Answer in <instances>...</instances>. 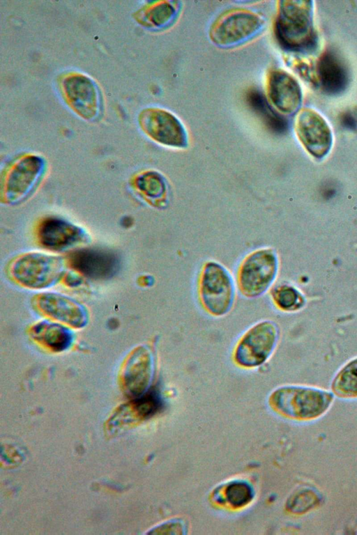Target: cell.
Listing matches in <instances>:
<instances>
[{
  "instance_id": "6da1fadb",
  "label": "cell",
  "mask_w": 357,
  "mask_h": 535,
  "mask_svg": "<svg viewBox=\"0 0 357 535\" xmlns=\"http://www.w3.org/2000/svg\"><path fill=\"white\" fill-rule=\"evenodd\" d=\"M312 2L280 1L275 22V33L279 42L294 51L312 50L317 43L313 26Z\"/></svg>"
},
{
  "instance_id": "7a4b0ae2",
  "label": "cell",
  "mask_w": 357,
  "mask_h": 535,
  "mask_svg": "<svg viewBox=\"0 0 357 535\" xmlns=\"http://www.w3.org/2000/svg\"><path fill=\"white\" fill-rule=\"evenodd\" d=\"M333 395L321 389L286 386L275 389L270 396L271 406L291 418L308 419L323 414L330 406Z\"/></svg>"
},
{
  "instance_id": "3957f363",
  "label": "cell",
  "mask_w": 357,
  "mask_h": 535,
  "mask_svg": "<svg viewBox=\"0 0 357 535\" xmlns=\"http://www.w3.org/2000/svg\"><path fill=\"white\" fill-rule=\"evenodd\" d=\"M278 270L275 252L269 248L257 249L241 262L237 284L241 293L248 297H257L266 293L273 284Z\"/></svg>"
},
{
  "instance_id": "277c9868",
  "label": "cell",
  "mask_w": 357,
  "mask_h": 535,
  "mask_svg": "<svg viewBox=\"0 0 357 535\" xmlns=\"http://www.w3.org/2000/svg\"><path fill=\"white\" fill-rule=\"evenodd\" d=\"M199 295L204 308L211 314L224 316L232 307L235 286L229 271L221 264L210 261L202 268Z\"/></svg>"
},
{
  "instance_id": "5b68a950",
  "label": "cell",
  "mask_w": 357,
  "mask_h": 535,
  "mask_svg": "<svg viewBox=\"0 0 357 535\" xmlns=\"http://www.w3.org/2000/svg\"><path fill=\"white\" fill-rule=\"evenodd\" d=\"M63 269L60 258L33 252L18 258L12 265L11 274L23 286L43 289L56 283Z\"/></svg>"
},
{
  "instance_id": "8992f818",
  "label": "cell",
  "mask_w": 357,
  "mask_h": 535,
  "mask_svg": "<svg viewBox=\"0 0 357 535\" xmlns=\"http://www.w3.org/2000/svg\"><path fill=\"white\" fill-rule=\"evenodd\" d=\"M279 338L275 323L263 320L250 327L238 341L234 360L245 368L257 367L264 364L273 352Z\"/></svg>"
},
{
  "instance_id": "52a82bcc",
  "label": "cell",
  "mask_w": 357,
  "mask_h": 535,
  "mask_svg": "<svg viewBox=\"0 0 357 535\" xmlns=\"http://www.w3.org/2000/svg\"><path fill=\"white\" fill-rule=\"evenodd\" d=\"M264 20L257 13L245 8H233L221 14L209 30L211 41L220 46H231L256 33Z\"/></svg>"
},
{
  "instance_id": "ba28073f",
  "label": "cell",
  "mask_w": 357,
  "mask_h": 535,
  "mask_svg": "<svg viewBox=\"0 0 357 535\" xmlns=\"http://www.w3.org/2000/svg\"><path fill=\"white\" fill-rule=\"evenodd\" d=\"M144 133L158 144L173 148L188 146V134L181 121L172 113L160 108H148L139 116Z\"/></svg>"
},
{
  "instance_id": "9c48e42d",
  "label": "cell",
  "mask_w": 357,
  "mask_h": 535,
  "mask_svg": "<svg viewBox=\"0 0 357 535\" xmlns=\"http://www.w3.org/2000/svg\"><path fill=\"white\" fill-rule=\"evenodd\" d=\"M295 130L305 149L314 157H324L331 149L333 134L326 120L310 108L303 109L298 114Z\"/></svg>"
},
{
  "instance_id": "30bf717a",
  "label": "cell",
  "mask_w": 357,
  "mask_h": 535,
  "mask_svg": "<svg viewBox=\"0 0 357 535\" xmlns=\"http://www.w3.org/2000/svg\"><path fill=\"white\" fill-rule=\"evenodd\" d=\"M154 370V359L146 346L135 348L128 356L123 369V387L126 393L137 398L149 390Z\"/></svg>"
},
{
  "instance_id": "8fae6325",
  "label": "cell",
  "mask_w": 357,
  "mask_h": 535,
  "mask_svg": "<svg viewBox=\"0 0 357 535\" xmlns=\"http://www.w3.org/2000/svg\"><path fill=\"white\" fill-rule=\"evenodd\" d=\"M71 266L89 278L102 280L112 277L119 268L117 255L100 248H84L74 251L69 258Z\"/></svg>"
},
{
  "instance_id": "7c38bea8",
  "label": "cell",
  "mask_w": 357,
  "mask_h": 535,
  "mask_svg": "<svg viewBox=\"0 0 357 535\" xmlns=\"http://www.w3.org/2000/svg\"><path fill=\"white\" fill-rule=\"evenodd\" d=\"M266 93L273 106L281 114H292L301 104V88L290 74L281 69L271 70L267 76Z\"/></svg>"
},
{
  "instance_id": "4fadbf2b",
  "label": "cell",
  "mask_w": 357,
  "mask_h": 535,
  "mask_svg": "<svg viewBox=\"0 0 357 535\" xmlns=\"http://www.w3.org/2000/svg\"><path fill=\"white\" fill-rule=\"evenodd\" d=\"M37 306L45 315L75 328L83 327L88 321L85 308L78 302L62 294L42 293L37 299Z\"/></svg>"
},
{
  "instance_id": "5bb4252c",
  "label": "cell",
  "mask_w": 357,
  "mask_h": 535,
  "mask_svg": "<svg viewBox=\"0 0 357 535\" xmlns=\"http://www.w3.org/2000/svg\"><path fill=\"white\" fill-rule=\"evenodd\" d=\"M43 162L36 157H28L17 163L8 173L5 183L6 201L16 202L26 196L38 180Z\"/></svg>"
},
{
  "instance_id": "9a60e30c",
  "label": "cell",
  "mask_w": 357,
  "mask_h": 535,
  "mask_svg": "<svg viewBox=\"0 0 357 535\" xmlns=\"http://www.w3.org/2000/svg\"><path fill=\"white\" fill-rule=\"evenodd\" d=\"M40 244L52 250H62L82 241L84 231L78 226L59 218H48L39 226Z\"/></svg>"
},
{
  "instance_id": "2e32d148",
  "label": "cell",
  "mask_w": 357,
  "mask_h": 535,
  "mask_svg": "<svg viewBox=\"0 0 357 535\" xmlns=\"http://www.w3.org/2000/svg\"><path fill=\"white\" fill-rule=\"evenodd\" d=\"M318 81L323 90L333 95L343 92L349 84V72L345 63L333 50H327L317 63Z\"/></svg>"
},
{
  "instance_id": "e0dca14e",
  "label": "cell",
  "mask_w": 357,
  "mask_h": 535,
  "mask_svg": "<svg viewBox=\"0 0 357 535\" xmlns=\"http://www.w3.org/2000/svg\"><path fill=\"white\" fill-rule=\"evenodd\" d=\"M30 335L35 341L55 352L65 350L73 342V334L68 328L47 320L35 324L30 329Z\"/></svg>"
},
{
  "instance_id": "ac0fdd59",
  "label": "cell",
  "mask_w": 357,
  "mask_h": 535,
  "mask_svg": "<svg viewBox=\"0 0 357 535\" xmlns=\"http://www.w3.org/2000/svg\"><path fill=\"white\" fill-rule=\"evenodd\" d=\"M66 84L68 85H66V95L72 104L76 107L80 106L82 108L84 105L93 111L92 108L96 106V93L89 80L84 77H78L77 80V77H75L73 79H66Z\"/></svg>"
},
{
  "instance_id": "d6986e66",
  "label": "cell",
  "mask_w": 357,
  "mask_h": 535,
  "mask_svg": "<svg viewBox=\"0 0 357 535\" xmlns=\"http://www.w3.org/2000/svg\"><path fill=\"white\" fill-rule=\"evenodd\" d=\"M332 389L340 397H357V357L340 369L333 381Z\"/></svg>"
},
{
  "instance_id": "ffe728a7",
  "label": "cell",
  "mask_w": 357,
  "mask_h": 535,
  "mask_svg": "<svg viewBox=\"0 0 357 535\" xmlns=\"http://www.w3.org/2000/svg\"><path fill=\"white\" fill-rule=\"evenodd\" d=\"M248 100L253 110L260 115L271 128L282 131L287 127L286 120L271 107L260 92L251 91L248 93Z\"/></svg>"
},
{
  "instance_id": "44dd1931",
  "label": "cell",
  "mask_w": 357,
  "mask_h": 535,
  "mask_svg": "<svg viewBox=\"0 0 357 535\" xmlns=\"http://www.w3.org/2000/svg\"><path fill=\"white\" fill-rule=\"evenodd\" d=\"M275 304L285 311H294L301 309L305 304L303 294L289 284L277 286L272 293Z\"/></svg>"
},
{
  "instance_id": "7402d4cb",
  "label": "cell",
  "mask_w": 357,
  "mask_h": 535,
  "mask_svg": "<svg viewBox=\"0 0 357 535\" xmlns=\"http://www.w3.org/2000/svg\"><path fill=\"white\" fill-rule=\"evenodd\" d=\"M176 13V8L170 1L155 3L144 11L143 22L149 26H161L168 24Z\"/></svg>"
},
{
  "instance_id": "603a6c76",
  "label": "cell",
  "mask_w": 357,
  "mask_h": 535,
  "mask_svg": "<svg viewBox=\"0 0 357 535\" xmlns=\"http://www.w3.org/2000/svg\"><path fill=\"white\" fill-rule=\"evenodd\" d=\"M138 417L146 418L155 413L161 405L158 394L153 390H148L142 395L135 398L131 403Z\"/></svg>"
},
{
  "instance_id": "cb8c5ba5",
  "label": "cell",
  "mask_w": 357,
  "mask_h": 535,
  "mask_svg": "<svg viewBox=\"0 0 357 535\" xmlns=\"http://www.w3.org/2000/svg\"><path fill=\"white\" fill-rule=\"evenodd\" d=\"M225 495L231 505L234 507H241L251 501L253 492L248 483L235 481L227 486Z\"/></svg>"
},
{
  "instance_id": "d4e9b609",
  "label": "cell",
  "mask_w": 357,
  "mask_h": 535,
  "mask_svg": "<svg viewBox=\"0 0 357 535\" xmlns=\"http://www.w3.org/2000/svg\"><path fill=\"white\" fill-rule=\"evenodd\" d=\"M138 189L146 196L158 197L165 192V184L162 178L155 173L142 174L136 180Z\"/></svg>"
},
{
  "instance_id": "484cf974",
  "label": "cell",
  "mask_w": 357,
  "mask_h": 535,
  "mask_svg": "<svg viewBox=\"0 0 357 535\" xmlns=\"http://www.w3.org/2000/svg\"><path fill=\"white\" fill-rule=\"evenodd\" d=\"M183 530L181 522L178 521H170L167 523L161 525L153 529L149 534H181Z\"/></svg>"
},
{
  "instance_id": "4316f807",
  "label": "cell",
  "mask_w": 357,
  "mask_h": 535,
  "mask_svg": "<svg viewBox=\"0 0 357 535\" xmlns=\"http://www.w3.org/2000/svg\"><path fill=\"white\" fill-rule=\"evenodd\" d=\"M66 282L69 286H78L82 282V280L78 275L70 273L66 277Z\"/></svg>"
}]
</instances>
